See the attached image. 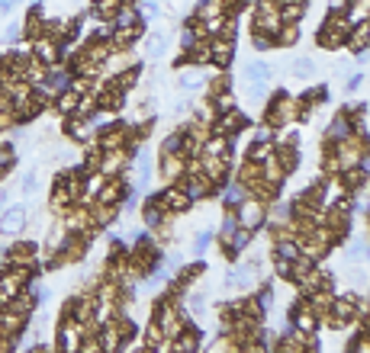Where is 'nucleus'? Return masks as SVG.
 Instances as JSON below:
<instances>
[{"mask_svg": "<svg viewBox=\"0 0 370 353\" xmlns=\"http://www.w3.org/2000/svg\"><path fill=\"white\" fill-rule=\"evenodd\" d=\"M20 225H23V209H10L7 215L0 218V228H4V231H16Z\"/></svg>", "mask_w": 370, "mask_h": 353, "instance_id": "f257e3e1", "label": "nucleus"}, {"mask_svg": "<svg viewBox=\"0 0 370 353\" xmlns=\"http://www.w3.org/2000/svg\"><path fill=\"white\" fill-rule=\"evenodd\" d=\"M293 71H296V74H309L312 64L309 61H296V64H293Z\"/></svg>", "mask_w": 370, "mask_h": 353, "instance_id": "f03ea898", "label": "nucleus"}]
</instances>
